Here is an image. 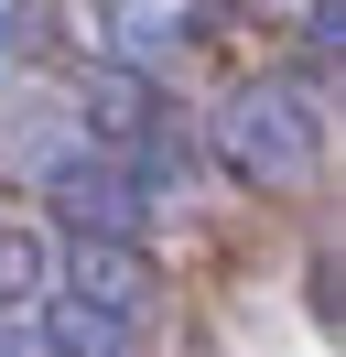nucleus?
<instances>
[{"label":"nucleus","instance_id":"obj_1","mask_svg":"<svg viewBox=\"0 0 346 357\" xmlns=\"http://www.w3.org/2000/svg\"><path fill=\"white\" fill-rule=\"evenodd\" d=\"M216 152L249 184H292V174H314V109L292 87H238L216 109Z\"/></svg>","mask_w":346,"mask_h":357},{"label":"nucleus","instance_id":"obj_2","mask_svg":"<svg viewBox=\"0 0 346 357\" xmlns=\"http://www.w3.org/2000/svg\"><path fill=\"white\" fill-rule=\"evenodd\" d=\"M195 11H206V0H119V11H108V44H119V66H163V54L195 33Z\"/></svg>","mask_w":346,"mask_h":357},{"label":"nucleus","instance_id":"obj_3","mask_svg":"<svg viewBox=\"0 0 346 357\" xmlns=\"http://www.w3.org/2000/svg\"><path fill=\"white\" fill-rule=\"evenodd\" d=\"M43 335H54V357H130V325H119L108 303H54Z\"/></svg>","mask_w":346,"mask_h":357}]
</instances>
